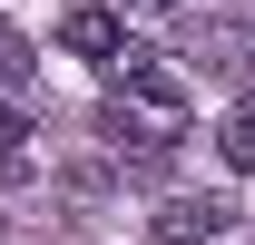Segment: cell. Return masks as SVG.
Listing matches in <instances>:
<instances>
[{
	"instance_id": "1",
	"label": "cell",
	"mask_w": 255,
	"mask_h": 245,
	"mask_svg": "<svg viewBox=\"0 0 255 245\" xmlns=\"http://www.w3.org/2000/svg\"><path fill=\"white\" fill-rule=\"evenodd\" d=\"M108 89H118V108H137V118L187 127V89H177V69H167L157 49H118V59H108Z\"/></svg>"
},
{
	"instance_id": "2",
	"label": "cell",
	"mask_w": 255,
	"mask_h": 245,
	"mask_svg": "<svg viewBox=\"0 0 255 245\" xmlns=\"http://www.w3.org/2000/svg\"><path fill=\"white\" fill-rule=\"evenodd\" d=\"M226 226H236V196H177L157 216V245H216Z\"/></svg>"
},
{
	"instance_id": "3",
	"label": "cell",
	"mask_w": 255,
	"mask_h": 245,
	"mask_svg": "<svg viewBox=\"0 0 255 245\" xmlns=\"http://www.w3.org/2000/svg\"><path fill=\"white\" fill-rule=\"evenodd\" d=\"M59 49H69V59H118L128 30H118V10H69V20H59Z\"/></svg>"
},
{
	"instance_id": "4",
	"label": "cell",
	"mask_w": 255,
	"mask_h": 245,
	"mask_svg": "<svg viewBox=\"0 0 255 245\" xmlns=\"http://www.w3.org/2000/svg\"><path fill=\"white\" fill-rule=\"evenodd\" d=\"M216 147H226V167H255V98H236V108H226Z\"/></svg>"
},
{
	"instance_id": "5",
	"label": "cell",
	"mask_w": 255,
	"mask_h": 245,
	"mask_svg": "<svg viewBox=\"0 0 255 245\" xmlns=\"http://www.w3.org/2000/svg\"><path fill=\"white\" fill-rule=\"evenodd\" d=\"M30 39H20V30H10V20H0V89H30Z\"/></svg>"
},
{
	"instance_id": "6",
	"label": "cell",
	"mask_w": 255,
	"mask_h": 245,
	"mask_svg": "<svg viewBox=\"0 0 255 245\" xmlns=\"http://www.w3.org/2000/svg\"><path fill=\"white\" fill-rule=\"evenodd\" d=\"M128 10H157V0H128Z\"/></svg>"
}]
</instances>
